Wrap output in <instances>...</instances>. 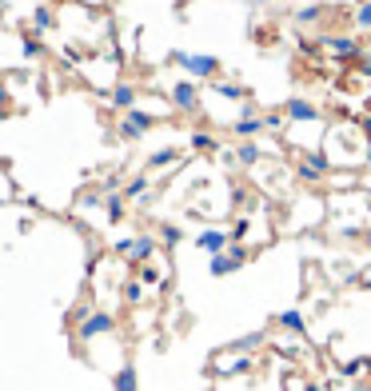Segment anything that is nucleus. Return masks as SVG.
<instances>
[{
  "label": "nucleus",
  "instance_id": "f257e3e1",
  "mask_svg": "<svg viewBox=\"0 0 371 391\" xmlns=\"http://www.w3.org/2000/svg\"><path fill=\"white\" fill-rule=\"evenodd\" d=\"M172 64H180L184 72H192V76H216V72H220V61H216V56H196V52H172Z\"/></svg>",
  "mask_w": 371,
  "mask_h": 391
},
{
  "label": "nucleus",
  "instance_id": "f03ea898",
  "mask_svg": "<svg viewBox=\"0 0 371 391\" xmlns=\"http://www.w3.org/2000/svg\"><path fill=\"white\" fill-rule=\"evenodd\" d=\"M244 264H248V248H240V244H231L228 251H220V256H211V260H208V271H211V276H231V271H240Z\"/></svg>",
  "mask_w": 371,
  "mask_h": 391
},
{
  "label": "nucleus",
  "instance_id": "7ed1b4c3",
  "mask_svg": "<svg viewBox=\"0 0 371 391\" xmlns=\"http://www.w3.org/2000/svg\"><path fill=\"white\" fill-rule=\"evenodd\" d=\"M112 331H116V320H112L108 311H92L88 320H80V323H76V335H80L84 343H88V340H96V335H112Z\"/></svg>",
  "mask_w": 371,
  "mask_h": 391
},
{
  "label": "nucleus",
  "instance_id": "20e7f679",
  "mask_svg": "<svg viewBox=\"0 0 371 391\" xmlns=\"http://www.w3.org/2000/svg\"><path fill=\"white\" fill-rule=\"evenodd\" d=\"M172 104H176L184 116L200 112V88H196L192 80H176V84H172Z\"/></svg>",
  "mask_w": 371,
  "mask_h": 391
},
{
  "label": "nucleus",
  "instance_id": "39448f33",
  "mask_svg": "<svg viewBox=\"0 0 371 391\" xmlns=\"http://www.w3.org/2000/svg\"><path fill=\"white\" fill-rule=\"evenodd\" d=\"M148 128H152V112H144V108H128V112H124V124H120L124 140H140V136H148Z\"/></svg>",
  "mask_w": 371,
  "mask_h": 391
},
{
  "label": "nucleus",
  "instance_id": "423d86ee",
  "mask_svg": "<svg viewBox=\"0 0 371 391\" xmlns=\"http://www.w3.org/2000/svg\"><path fill=\"white\" fill-rule=\"evenodd\" d=\"M328 156L323 152H303L300 156V180H308V184H320L323 176H328Z\"/></svg>",
  "mask_w": 371,
  "mask_h": 391
},
{
  "label": "nucleus",
  "instance_id": "0eeeda50",
  "mask_svg": "<svg viewBox=\"0 0 371 391\" xmlns=\"http://www.w3.org/2000/svg\"><path fill=\"white\" fill-rule=\"evenodd\" d=\"M196 248L208 251V256H220V251L231 248V236H228L224 228H204L200 236H196Z\"/></svg>",
  "mask_w": 371,
  "mask_h": 391
},
{
  "label": "nucleus",
  "instance_id": "6e6552de",
  "mask_svg": "<svg viewBox=\"0 0 371 391\" xmlns=\"http://www.w3.org/2000/svg\"><path fill=\"white\" fill-rule=\"evenodd\" d=\"M323 44H328V48L335 52L340 61H355V64L363 61V44L355 41V36H328V41H323Z\"/></svg>",
  "mask_w": 371,
  "mask_h": 391
},
{
  "label": "nucleus",
  "instance_id": "1a4fd4ad",
  "mask_svg": "<svg viewBox=\"0 0 371 391\" xmlns=\"http://www.w3.org/2000/svg\"><path fill=\"white\" fill-rule=\"evenodd\" d=\"M283 120H296V124L320 120V108H315L311 100H288V104H283Z\"/></svg>",
  "mask_w": 371,
  "mask_h": 391
},
{
  "label": "nucleus",
  "instance_id": "9d476101",
  "mask_svg": "<svg viewBox=\"0 0 371 391\" xmlns=\"http://www.w3.org/2000/svg\"><path fill=\"white\" fill-rule=\"evenodd\" d=\"M152 256H156V240H152V236H132L128 260L136 264V268H144V264H152Z\"/></svg>",
  "mask_w": 371,
  "mask_h": 391
},
{
  "label": "nucleus",
  "instance_id": "9b49d317",
  "mask_svg": "<svg viewBox=\"0 0 371 391\" xmlns=\"http://www.w3.org/2000/svg\"><path fill=\"white\" fill-rule=\"evenodd\" d=\"M108 100H112V108L128 112V108H136V88H132V84H116V88L108 92Z\"/></svg>",
  "mask_w": 371,
  "mask_h": 391
},
{
  "label": "nucleus",
  "instance_id": "f8f14e48",
  "mask_svg": "<svg viewBox=\"0 0 371 391\" xmlns=\"http://www.w3.org/2000/svg\"><path fill=\"white\" fill-rule=\"evenodd\" d=\"M116 391H140V375H136V367L132 363H124L120 371H116V383H112Z\"/></svg>",
  "mask_w": 371,
  "mask_h": 391
},
{
  "label": "nucleus",
  "instance_id": "ddd939ff",
  "mask_svg": "<svg viewBox=\"0 0 371 391\" xmlns=\"http://www.w3.org/2000/svg\"><path fill=\"white\" fill-rule=\"evenodd\" d=\"M236 160H240L244 168H251V164H260V160H263V148H260L256 140H244L240 148H236Z\"/></svg>",
  "mask_w": 371,
  "mask_h": 391
},
{
  "label": "nucleus",
  "instance_id": "4468645a",
  "mask_svg": "<svg viewBox=\"0 0 371 391\" xmlns=\"http://www.w3.org/2000/svg\"><path fill=\"white\" fill-rule=\"evenodd\" d=\"M276 323H280L283 331H296V335H300V331L308 328V323H303V311H300V308H288V311H280V316H276Z\"/></svg>",
  "mask_w": 371,
  "mask_h": 391
},
{
  "label": "nucleus",
  "instance_id": "2eb2a0df",
  "mask_svg": "<svg viewBox=\"0 0 371 391\" xmlns=\"http://www.w3.org/2000/svg\"><path fill=\"white\" fill-rule=\"evenodd\" d=\"M144 196H148V172L132 176V180H124V200H144Z\"/></svg>",
  "mask_w": 371,
  "mask_h": 391
},
{
  "label": "nucleus",
  "instance_id": "dca6fc26",
  "mask_svg": "<svg viewBox=\"0 0 371 391\" xmlns=\"http://www.w3.org/2000/svg\"><path fill=\"white\" fill-rule=\"evenodd\" d=\"M260 128H263V116H240V120H236V136H240V140H251Z\"/></svg>",
  "mask_w": 371,
  "mask_h": 391
},
{
  "label": "nucleus",
  "instance_id": "f3484780",
  "mask_svg": "<svg viewBox=\"0 0 371 391\" xmlns=\"http://www.w3.org/2000/svg\"><path fill=\"white\" fill-rule=\"evenodd\" d=\"M176 160H180V148H160V152L148 156V168L156 172V168H168V164H176Z\"/></svg>",
  "mask_w": 371,
  "mask_h": 391
},
{
  "label": "nucleus",
  "instance_id": "a211bd4d",
  "mask_svg": "<svg viewBox=\"0 0 371 391\" xmlns=\"http://www.w3.org/2000/svg\"><path fill=\"white\" fill-rule=\"evenodd\" d=\"M104 216H108L112 224L124 220V192H116V196H104Z\"/></svg>",
  "mask_w": 371,
  "mask_h": 391
},
{
  "label": "nucleus",
  "instance_id": "6ab92c4d",
  "mask_svg": "<svg viewBox=\"0 0 371 391\" xmlns=\"http://www.w3.org/2000/svg\"><path fill=\"white\" fill-rule=\"evenodd\" d=\"M216 371H220V375H240V371H251V355H244V360H216Z\"/></svg>",
  "mask_w": 371,
  "mask_h": 391
},
{
  "label": "nucleus",
  "instance_id": "aec40b11",
  "mask_svg": "<svg viewBox=\"0 0 371 391\" xmlns=\"http://www.w3.org/2000/svg\"><path fill=\"white\" fill-rule=\"evenodd\" d=\"M211 88L220 92L224 100H248V88H244V84H228V80H220V84H211Z\"/></svg>",
  "mask_w": 371,
  "mask_h": 391
},
{
  "label": "nucleus",
  "instance_id": "412c9836",
  "mask_svg": "<svg viewBox=\"0 0 371 391\" xmlns=\"http://www.w3.org/2000/svg\"><path fill=\"white\" fill-rule=\"evenodd\" d=\"M323 21V4H303L296 12V24H320Z\"/></svg>",
  "mask_w": 371,
  "mask_h": 391
},
{
  "label": "nucleus",
  "instance_id": "4be33fe9",
  "mask_svg": "<svg viewBox=\"0 0 371 391\" xmlns=\"http://www.w3.org/2000/svg\"><path fill=\"white\" fill-rule=\"evenodd\" d=\"M192 148L196 152H220V140H216L211 132H196V136H192Z\"/></svg>",
  "mask_w": 371,
  "mask_h": 391
},
{
  "label": "nucleus",
  "instance_id": "5701e85b",
  "mask_svg": "<svg viewBox=\"0 0 371 391\" xmlns=\"http://www.w3.org/2000/svg\"><path fill=\"white\" fill-rule=\"evenodd\" d=\"M48 28H52V12L48 9H36V12H32V32H36V36H44Z\"/></svg>",
  "mask_w": 371,
  "mask_h": 391
},
{
  "label": "nucleus",
  "instance_id": "b1692460",
  "mask_svg": "<svg viewBox=\"0 0 371 391\" xmlns=\"http://www.w3.org/2000/svg\"><path fill=\"white\" fill-rule=\"evenodd\" d=\"M24 61H41L44 56V44H41V36H24Z\"/></svg>",
  "mask_w": 371,
  "mask_h": 391
},
{
  "label": "nucleus",
  "instance_id": "393cba45",
  "mask_svg": "<svg viewBox=\"0 0 371 391\" xmlns=\"http://www.w3.org/2000/svg\"><path fill=\"white\" fill-rule=\"evenodd\" d=\"M180 240H184V231L176 228V224H164V228H160V244H164V248H176Z\"/></svg>",
  "mask_w": 371,
  "mask_h": 391
},
{
  "label": "nucleus",
  "instance_id": "a878e982",
  "mask_svg": "<svg viewBox=\"0 0 371 391\" xmlns=\"http://www.w3.org/2000/svg\"><path fill=\"white\" fill-rule=\"evenodd\" d=\"M260 343H263V335H244V340L231 343V351H244V355H248V351H256Z\"/></svg>",
  "mask_w": 371,
  "mask_h": 391
},
{
  "label": "nucleus",
  "instance_id": "bb28decb",
  "mask_svg": "<svg viewBox=\"0 0 371 391\" xmlns=\"http://www.w3.org/2000/svg\"><path fill=\"white\" fill-rule=\"evenodd\" d=\"M355 24H360L363 32H371V0H363L360 9H355Z\"/></svg>",
  "mask_w": 371,
  "mask_h": 391
},
{
  "label": "nucleus",
  "instance_id": "cd10ccee",
  "mask_svg": "<svg viewBox=\"0 0 371 391\" xmlns=\"http://www.w3.org/2000/svg\"><path fill=\"white\" fill-rule=\"evenodd\" d=\"M124 300H128V303H140V300H144V283H140V280L124 283Z\"/></svg>",
  "mask_w": 371,
  "mask_h": 391
},
{
  "label": "nucleus",
  "instance_id": "c85d7f7f",
  "mask_svg": "<svg viewBox=\"0 0 371 391\" xmlns=\"http://www.w3.org/2000/svg\"><path fill=\"white\" fill-rule=\"evenodd\" d=\"M140 283H144V288H156V283H164V280H160V271L152 268V264H144V268H140Z\"/></svg>",
  "mask_w": 371,
  "mask_h": 391
},
{
  "label": "nucleus",
  "instance_id": "c756f323",
  "mask_svg": "<svg viewBox=\"0 0 371 391\" xmlns=\"http://www.w3.org/2000/svg\"><path fill=\"white\" fill-rule=\"evenodd\" d=\"M96 204H104V192H88V196H80V200H76V208H96Z\"/></svg>",
  "mask_w": 371,
  "mask_h": 391
},
{
  "label": "nucleus",
  "instance_id": "7c9ffc66",
  "mask_svg": "<svg viewBox=\"0 0 371 391\" xmlns=\"http://www.w3.org/2000/svg\"><path fill=\"white\" fill-rule=\"evenodd\" d=\"M263 128H268V132H280V128H283V112H268V116H263Z\"/></svg>",
  "mask_w": 371,
  "mask_h": 391
},
{
  "label": "nucleus",
  "instance_id": "2f4dec72",
  "mask_svg": "<svg viewBox=\"0 0 371 391\" xmlns=\"http://www.w3.org/2000/svg\"><path fill=\"white\" fill-rule=\"evenodd\" d=\"M231 240H244V236H248V216H244V220H236V228L228 231Z\"/></svg>",
  "mask_w": 371,
  "mask_h": 391
},
{
  "label": "nucleus",
  "instance_id": "473e14b6",
  "mask_svg": "<svg viewBox=\"0 0 371 391\" xmlns=\"http://www.w3.org/2000/svg\"><path fill=\"white\" fill-rule=\"evenodd\" d=\"M363 367H367V360H351L348 367H343V375H360Z\"/></svg>",
  "mask_w": 371,
  "mask_h": 391
},
{
  "label": "nucleus",
  "instance_id": "72a5a7b5",
  "mask_svg": "<svg viewBox=\"0 0 371 391\" xmlns=\"http://www.w3.org/2000/svg\"><path fill=\"white\" fill-rule=\"evenodd\" d=\"M0 116H9V88L0 84Z\"/></svg>",
  "mask_w": 371,
  "mask_h": 391
},
{
  "label": "nucleus",
  "instance_id": "f704fd0d",
  "mask_svg": "<svg viewBox=\"0 0 371 391\" xmlns=\"http://www.w3.org/2000/svg\"><path fill=\"white\" fill-rule=\"evenodd\" d=\"M360 72H363V76L371 80V56H363V61H360Z\"/></svg>",
  "mask_w": 371,
  "mask_h": 391
},
{
  "label": "nucleus",
  "instance_id": "c9c22d12",
  "mask_svg": "<svg viewBox=\"0 0 371 391\" xmlns=\"http://www.w3.org/2000/svg\"><path fill=\"white\" fill-rule=\"evenodd\" d=\"M360 128H363V136L371 140V116H363V124H360Z\"/></svg>",
  "mask_w": 371,
  "mask_h": 391
},
{
  "label": "nucleus",
  "instance_id": "e433bc0d",
  "mask_svg": "<svg viewBox=\"0 0 371 391\" xmlns=\"http://www.w3.org/2000/svg\"><path fill=\"white\" fill-rule=\"evenodd\" d=\"M363 164L371 168V140H367V148H363Z\"/></svg>",
  "mask_w": 371,
  "mask_h": 391
},
{
  "label": "nucleus",
  "instance_id": "4c0bfd02",
  "mask_svg": "<svg viewBox=\"0 0 371 391\" xmlns=\"http://www.w3.org/2000/svg\"><path fill=\"white\" fill-rule=\"evenodd\" d=\"M367 248H371V231H367Z\"/></svg>",
  "mask_w": 371,
  "mask_h": 391
},
{
  "label": "nucleus",
  "instance_id": "58836bf2",
  "mask_svg": "<svg viewBox=\"0 0 371 391\" xmlns=\"http://www.w3.org/2000/svg\"><path fill=\"white\" fill-rule=\"evenodd\" d=\"M251 4H263V0H251Z\"/></svg>",
  "mask_w": 371,
  "mask_h": 391
},
{
  "label": "nucleus",
  "instance_id": "ea45409f",
  "mask_svg": "<svg viewBox=\"0 0 371 391\" xmlns=\"http://www.w3.org/2000/svg\"><path fill=\"white\" fill-rule=\"evenodd\" d=\"M367 41H371V32H367Z\"/></svg>",
  "mask_w": 371,
  "mask_h": 391
}]
</instances>
